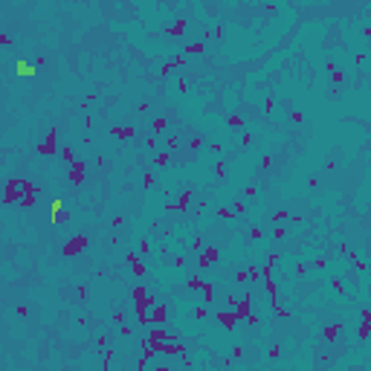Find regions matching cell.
I'll return each mask as SVG.
<instances>
[{
  "label": "cell",
  "mask_w": 371,
  "mask_h": 371,
  "mask_svg": "<svg viewBox=\"0 0 371 371\" xmlns=\"http://www.w3.org/2000/svg\"><path fill=\"white\" fill-rule=\"evenodd\" d=\"M18 76H35V70H32L29 64H24V61H21V64H18Z\"/></svg>",
  "instance_id": "cell-1"
}]
</instances>
